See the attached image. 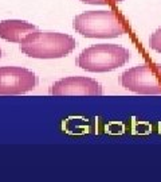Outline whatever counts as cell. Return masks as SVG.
Segmentation results:
<instances>
[{
	"instance_id": "9c48e42d",
	"label": "cell",
	"mask_w": 161,
	"mask_h": 182,
	"mask_svg": "<svg viewBox=\"0 0 161 182\" xmlns=\"http://www.w3.org/2000/svg\"><path fill=\"white\" fill-rule=\"evenodd\" d=\"M85 4H94V5H114L123 0H79Z\"/></svg>"
},
{
	"instance_id": "30bf717a",
	"label": "cell",
	"mask_w": 161,
	"mask_h": 182,
	"mask_svg": "<svg viewBox=\"0 0 161 182\" xmlns=\"http://www.w3.org/2000/svg\"><path fill=\"white\" fill-rule=\"evenodd\" d=\"M0 58H2V49H0Z\"/></svg>"
},
{
	"instance_id": "52a82bcc",
	"label": "cell",
	"mask_w": 161,
	"mask_h": 182,
	"mask_svg": "<svg viewBox=\"0 0 161 182\" xmlns=\"http://www.w3.org/2000/svg\"><path fill=\"white\" fill-rule=\"evenodd\" d=\"M38 30L35 24L26 20L8 19L0 22V38L8 42L22 43L30 34Z\"/></svg>"
},
{
	"instance_id": "ba28073f",
	"label": "cell",
	"mask_w": 161,
	"mask_h": 182,
	"mask_svg": "<svg viewBox=\"0 0 161 182\" xmlns=\"http://www.w3.org/2000/svg\"><path fill=\"white\" fill-rule=\"evenodd\" d=\"M149 46L157 53H161V27L157 28L149 38Z\"/></svg>"
},
{
	"instance_id": "5b68a950",
	"label": "cell",
	"mask_w": 161,
	"mask_h": 182,
	"mask_svg": "<svg viewBox=\"0 0 161 182\" xmlns=\"http://www.w3.org/2000/svg\"><path fill=\"white\" fill-rule=\"evenodd\" d=\"M38 77L31 70L20 66L0 68V96H16L34 91Z\"/></svg>"
},
{
	"instance_id": "7a4b0ae2",
	"label": "cell",
	"mask_w": 161,
	"mask_h": 182,
	"mask_svg": "<svg viewBox=\"0 0 161 182\" xmlns=\"http://www.w3.org/2000/svg\"><path fill=\"white\" fill-rule=\"evenodd\" d=\"M73 27L86 38H117L126 33L125 19L116 11H87L75 16Z\"/></svg>"
},
{
	"instance_id": "3957f363",
	"label": "cell",
	"mask_w": 161,
	"mask_h": 182,
	"mask_svg": "<svg viewBox=\"0 0 161 182\" xmlns=\"http://www.w3.org/2000/svg\"><path fill=\"white\" fill-rule=\"evenodd\" d=\"M130 51L114 43H99L85 49L77 58L80 69L91 73H105L123 66L130 59Z\"/></svg>"
},
{
	"instance_id": "6da1fadb",
	"label": "cell",
	"mask_w": 161,
	"mask_h": 182,
	"mask_svg": "<svg viewBox=\"0 0 161 182\" xmlns=\"http://www.w3.org/2000/svg\"><path fill=\"white\" fill-rule=\"evenodd\" d=\"M77 42L71 35L62 33L34 31L20 43V51L31 58H62L75 49Z\"/></svg>"
},
{
	"instance_id": "277c9868",
	"label": "cell",
	"mask_w": 161,
	"mask_h": 182,
	"mask_svg": "<svg viewBox=\"0 0 161 182\" xmlns=\"http://www.w3.org/2000/svg\"><path fill=\"white\" fill-rule=\"evenodd\" d=\"M121 85L137 94H161V63H142L123 72Z\"/></svg>"
},
{
	"instance_id": "8992f818",
	"label": "cell",
	"mask_w": 161,
	"mask_h": 182,
	"mask_svg": "<svg viewBox=\"0 0 161 182\" xmlns=\"http://www.w3.org/2000/svg\"><path fill=\"white\" fill-rule=\"evenodd\" d=\"M102 93V86L98 81L82 76L66 77L54 82L50 88V94L53 96H101Z\"/></svg>"
}]
</instances>
